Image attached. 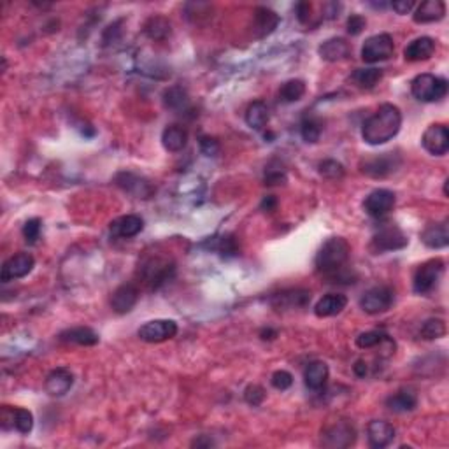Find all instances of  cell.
<instances>
[{
  "mask_svg": "<svg viewBox=\"0 0 449 449\" xmlns=\"http://www.w3.org/2000/svg\"><path fill=\"white\" fill-rule=\"evenodd\" d=\"M199 146L202 155L206 156H218L220 155V141L216 137H211V135H200L199 139Z\"/></svg>",
  "mask_w": 449,
  "mask_h": 449,
  "instance_id": "cell-44",
  "label": "cell"
},
{
  "mask_svg": "<svg viewBox=\"0 0 449 449\" xmlns=\"http://www.w3.org/2000/svg\"><path fill=\"white\" fill-rule=\"evenodd\" d=\"M353 81L363 90H372L379 81L383 79V71L375 67H367V69H356L351 76Z\"/></svg>",
  "mask_w": 449,
  "mask_h": 449,
  "instance_id": "cell-35",
  "label": "cell"
},
{
  "mask_svg": "<svg viewBox=\"0 0 449 449\" xmlns=\"http://www.w3.org/2000/svg\"><path fill=\"white\" fill-rule=\"evenodd\" d=\"M349 255H351V246L344 237H330L316 253L315 267L321 276L330 281L339 272L349 269Z\"/></svg>",
  "mask_w": 449,
  "mask_h": 449,
  "instance_id": "cell-2",
  "label": "cell"
},
{
  "mask_svg": "<svg viewBox=\"0 0 449 449\" xmlns=\"http://www.w3.org/2000/svg\"><path fill=\"white\" fill-rule=\"evenodd\" d=\"M353 372L358 378H365L368 374V363L365 360H356L355 365H353Z\"/></svg>",
  "mask_w": 449,
  "mask_h": 449,
  "instance_id": "cell-52",
  "label": "cell"
},
{
  "mask_svg": "<svg viewBox=\"0 0 449 449\" xmlns=\"http://www.w3.org/2000/svg\"><path fill=\"white\" fill-rule=\"evenodd\" d=\"M348 305V297L342 293H328L317 301L315 305V315L317 317H332L341 315Z\"/></svg>",
  "mask_w": 449,
  "mask_h": 449,
  "instance_id": "cell-28",
  "label": "cell"
},
{
  "mask_svg": "<svg viewBox=\"0 0 449 449\" xmlns=\"http://www.w3.org/2000/svg\"><path fill=\"white\" fill-rule=\"evenodd\" d=\"M385 404L392 412L402 414V412H411L418 407V397L412 390H399L397 393L390 395Z\"/></svg>",
  "mask_w": 449,
  "mask_h": 449,
  "instance_id": "cell-31",
  "label": "cell"
},
{
  "mask_svg": "<svg viewBox=\"0 0 449 449\" xmlns=\"http://www.w3.org/2000/svg\"><path fill=\"white\" fill-rule=\"evenodd\" d=\"M321 441L327 448H349L356 443V428L348 419H341L323 430Z\"/></svg>",
  "mask_w": 449,
  "mask_h": 449,
  "instance_id": "cell-12",
  "label": "cell"
},
{
  "mask_svg": "<svg viewBox=\"0 0 449 449\" xmlns=\"http://www.w3.org/2000/svg\"><path fill=\"white\" fill-rule=\"evenodd\" d=\"M311 11H313V4L305 2V0H302V2H298L297 6H295V14H297V20L301 21L302 25L309 23V20H311Z\"/></svg>",
  "mask_w": 449,
  "mask_h": 449,
  "instance_id": "cell-49",
  "label": "cell"
},
{
  "mask_svg": "<svg viewBox=\"0 0 449 449\" xmlns=\"http://www.w3.org/2000/svg\"><path fill=\"white\" fill-rule=\"evenodd\" d=\"M419 334H421V337L425 341H436V339H441L446 335V323L443 320H439V317H430V320H426L421 325Z\"/></svg>",
  "mask_w": 449,
  "mask_h": 449,
  "instance_id": "cell-39",
  "label": "cell"
},
{
  "mask_svg": "<svg viewBox=\"0 0 449 449\" xmlns=\"http://www.w3.org/2000/svg\"><path fill=\"white\" fill-rule=\"evenodd\" d=\"M390 6H392V9L397 14H407L414 9V2L412 0H397V2H392Z\"/></svg>",
  "mask_w": 449,
  "mask_h": 449,
  "instance_id": "cell-50",
  "label": "cell"
},
{
  "mask_svg": "<svg viewBox=\"0 0 449 449\" xmlns=\"http://www.w3.org/2000/svg\"><path fill=\"white\" fill-rule=\"evenodd\" d=\"M395 53V42L390 34H378L368 37L361 46V60L365 64H379L386 62Z\"/></svg>",
  "mask_w": 449,
  "mask_h": 449,
  "instance_id": "cell-7",
  "label": "cell"
},
{
  "mask_svg": "<svg viewBox=\"0 0 449 449\" xmlns=\"http://www.w3.org/2000/svg\"><path fill=\"white\" fill-rule=\"evenodd\" d=\"M0 425L4 430H16L23 436H28L34 428V414L28 409L4 405L2 414H0Z\"/></svg>",
  "mask_w": 449,
  "mask_h": 449,
  "instance_id": "cell-13",
  "label": "cell"
},
{
  "mask_svg": "<svg viewBox=\"0 0 449 449\" xmlns=\"http://www.w3.org/2000/svg\"><path fill=\"white\" fill-rule=\"evenodd\" d=\"M119 27H122V20L115 21V23H111L107 28H105L104 37H102V41H104L105 46L115 45V42L122 37V28Z\"/></svg>",
  "mask_w": 449,
  "mask_h": 449,
  "instance_id": "cell-48",
  "label": "cell"
},
{
  "mask_svg": "<svg viewBox=\"0 0 449 449\" xmlns=\"http://www.w3.org/2000/svg\"><path fill=\"white\" fill-rule=\"evenodd\" d=\"M141 341L149 344H160V342L170 341L177 335V323L173 320H153L142 325L137 330Z\"/></svg>",
  "mask_w": 449,
  "mask_h": 449,
  "instance_id": "cell-11",
  "label": "cell"
},
{
  "mask_svg": "<svg viewBox=\"0 0 449 449\" xmlns=\"http://www.w3.org/2000/svg\"><path fill=\"white\" fill-rule=\"evenodd\" d=\"M397 436L395 426L385 419H372L367 425L368 446L374 449H385L393 443Z\"/></svg>",
  "mask_w": 449,
  "mask_h": 449,
  "instance_id": "cell-17",
  "label": "cell"
},
{
  "mask_svg": "<svg viewBox=\"0 0 449 449\" xmlns=\"http://www.w3.org/2000/svg\"><path fill=\"white\" fill-rule=\"evenodd\" d=\"M142 30L151 41H167L173 35V23L165 16H151Z\"/></svg>",
  "mask_w": 449,
  "mask_h": 449,
  "instance_id": "cell-32",
  "label": "cell"
},
{
  "mask_svg": "<svg viewBox=\"0 0 449 449\" xmlns=\"http://www.w3.org/2000/svg\"><path fill=\"white\" fill-rule=\"evenodd\" d=\"M74 386V374L67 367H58L47 374L45 381V390L51 397H64Z\"/></svg>",
  "mask_w": 449,
  "mask_h": 449,
  "instance_id": "cell-19",
  "label": "cell"
},
{
  "mask_svg": "<svg viewBox=\"0 0 449 449\" xmlns=\"http://www.w3.org/2000/svg\"><path fill=\"white\" fill-rule=\"evenodd\" d=\"M192 446L193 448H211V446H214V443H213V439H211V437L200 436L199 439L193 441Z\"/></svg>",
  "mask_w": 449,
  "mask_h": 449,
  "instance_id": "cell-53",
  "label": "cell"
},
{
  "mask_svg": "<svg viewBox=\"0 0 449 449\" xmlns=\"http://www.w3.org/2000/svg\"><path fill=\"white\" fill-rule=\"evenodd\" d=\"M402 127V112L397 105L383 104L361 125V139L368 146H381L397 137Z\"/></svg>",
  "mask_w": 449,
  "mask_h": 449,
  "instance_id": "cell-1",
  "label": "cell"
},
{
  "mask_svg": "<svg viewBox=\"0 0 449 449\" xmlns=\"http://www.w3.org/2000/svg\"><path fill=\"white\" fill-rule=\"evenodd\" d=\"M317 173H320L323 177H327V180L337 181V180H342V177H344L346 169L341 162L328 158V160H323V162L317 163Z\"/></svg>",
  "mask_w": 449,
  "mask_h": 449,
  "instance_id": "cell-40",
  "label": "cell"
},
{
  "mask_svg": "<svg viewBox=\"0 0 449 449\" xmlns=\"http://www.w3.org/2000/svg\"><path fill=\"white\" fill-rule=\"evenodd\" d=\"M35 260L30 253H18L14 257L7 258L4 262L2 270H0V281L2 283H9V281L21 279V277L28 276L34 269Z\"/></svg>",
  "mask_w": 449,
  "mask_h": 449,
  "instance_id": "cell-14",
  "label": "cell"
},
{
  "mask_svg": "<svg viewBox=\"0 0 449 449\" xmlns=\"http://www.w3.org/2000/svg\"><path fill=\"white\" fill-rule=\"evenodd\" d=\"M281 18L274 13L272 9L269 7H257L255 9V28L258 30V35L260 37H265V35L272 34L274 30L277 28L279 25Z\"/></svg>",
  "mask_w": 449,
  "mask_h": 449,
  "instance_id": "cell-33",
  "label": "cell"
},
{
  "mask_svg": "<svg viewBox=\"0 0 449 449\" xmlns=\"http://www.w3.org/2000/svg\"><path fill=\"white\" fill-rule=\"evenodd\" d=\"M436 53V41L432 37H423L414 39L407 45V47L404 49V58L407 62H425L430 60Z\"/></svg>",
  "mask_w": 449,
  "mask_h": 449,
  "instance_id": "cell-25",
  "label": "cell"
},
{
  "mask_svg": "<svg viewBox=\"0 0 449 449\" xmlns=\"http://www.w3.org/2000/svg\"><path fill=\"white\" fill-rule=\"evenodd\" d=\"M386 337H388V335H386L385 332L368 330V332H363V334H360L355 342L360 349H372V348H379Z\"/></svg>",
  "mask_w": 449,
  "mask_h": 449,
  "instance_id": "cell-41",
  "label": "cell"
},
{
  "mask_svg": "<svg viewBox=\"0 0 449 449\" xmlns=\"http://www.w3.org/2000/svg\"><path fill=\"white\" fill-rule=\"evenodd\" d=\"M260 337L264 339V341H272V339L277 337V330H274V328H262Z\"/></svg>",
  "mask_w": 449,
  "mask_h": 449,
  "instance_id": "cell-54",
  "label": "cell"
},
{
  "mask_svg": "<svg viewBox=\"0 0 449 449\" xmlns=\"http://www.w3.org/2000/svg\"><path fill=\"white\" fill-rule=\"evenodd\" d=\"M317 53H320V57L325 62H332L334 64V62L346 60L351 54V46H349V42L346 39L332 37L327 39L323 45L317 47Z\"/></svg>",
  "mask_w": 449,
  "mask_h": 449,
  "instance_id": "cell-23",
  "label": "cell"
},
{
  "mask_svg": "<svg viewBox=\"0 0 449 449\" xmlns=\"http://www.w3.org/2000/svg\"><path fill=\"white\" fill-rule=\"evenodd\" d=\"M411 93L419 102H439L448 95V81L428 72L418 74L411 81Z\"/></svg>",
  "mask_w": 449,
  "mask_h": 449,
  "instance_id": "cell-4",
  "label": "cell"
},
{
  "mask_svg": "<svg viewBox=\"0 0 449 449\" xmlns=\"http://www.w3.org/2000/svg\"><path fill=\"white\" fill-rule=\"evenodd\" d=\"M270 385L276 390H279V392H284V390H288L293 385V375L288 371H276L272 378H270Z\"/></svg>",
  "mask_w": 449,
  "mask_h": 449,
  "instance_id": "cell-46",
  "label": "cell"
},
{
  "mask_svg": "<svg viewBox=\"0 0 449 449\" xmlns=\"http://www.w3.org/2000/svg\"><path fill=\"white\" fill-rule=\"evenodd\" d=\"M444 269H446V265H444V260H441V258H432V260H426L425 264L419 265L416 269L414 276H412V290H414V293H430L439 284Z\"/></svg>",
  "mask_w": 449,
  "mask_h": 449,
  "instance_id": "cell-5",
  "label": "cell"
},
{
  "mask_svg": "<svg viewBox=\"0 0 449 449\" xmlns=\"http://www.w3.org/2000/svg\"><path fill=\"white\" fill-rule=\"evenodd\" d=\"M58 341L64 342V344H76V346H95L98 344V334L95 330H91L88 327H74L67 328V330L62 332L58 335Z\"/></svg>",
  "mask_w": 449,
  "mask_h": 449,
  "instance_id": "cell-27",
  "label": "cell"
},
{
  "mask_svg": "<svg viewBox=\"0 0 449 449\" xmlns=\"http://www.w3.org/2000/svg\"><path fill=\"white\" fill-rule=\"evenodd\" d=\"M400 163H402V158L397 153H383V155L363 160L360 163V169L365 176L372 177V180H385L397 173Z\"/></svg>",
  "mask_w": 449,
  "mask_h": 449,
  "instance_id": "cell-8",
  "label": "cell"
},
{
  "mask_svg": "<svg viewBox=\"0 0 449 449\" xmlns=\"http://www.w3.org/2000/svg\"><path fill=\"white\" fill-rule=\"evenodd\" d=\"M409 239L407 235L399 228L397 225H386L381 226L378 232L374 233L371 240V251L374 255L388 253V251H399L407 247Z\"/></svg>",
  "mask_w": 449,
  "mask_h": 449,
  "instance_id": "cell-6",
  "label": "cell"
},
{
  "mask_svg": "<svg viewBox=\"0 0 449 449\" xmlns=\"http://www.w3.org/2000/svg\"><path fill=\"white\" fill-rule=\"evenodd\" d=\"M244 400L253 407H258V405L264 404L265 390L260 385H250L244 390Z\"/></svg>",
  "mask_w": 449,
  "mask_h": 449,
  "instance_id": "cell-45",
  "label": "cell"
},
{
  "mask_svg": "<svg viewBox=\"0 0 449 449\" xmlns=\"http://www.w3.org/2000/svg\"><path fill=\"white\" fill-rule=\"evenodd\" d=\"M328 381V365L325 361H311L304 371V383L311 392L325 390Z\"/></svg>",
  "mask_w": 449,
  "mask_h": 449,
  "instance_id": "cell-29",
  "label": "cell"
},
{
  "mask_svg": "<svg viewBox=\"0 0 449 449\" xmlns=\"http://www.w3.org/2000/svg\"><path fill=\"white\" fill-rule=\"evenodd\" d=\"M176 274V264L170 258L151 257L139 265V276L142 277L149 290H160L169 283Z\"/></svg>",
  "mask_w": 449,
  "mask_h": 449,
  "instance_id": "cell-3",
  "label": "cell"
},
{
  "mask_svg": "<svg viewBox=\"0 0 449 449\" xmlns=\"http://www.w3.org/2000/svg\"><path fill=\"white\" fill-rule=\"evenodd\" d=\"M270 119L269 107L264 100H255L253 104H250V107L246 109V123L250 129L253 130H264L267 127Z\"/></svg>",
  "mask_w": 449,
  "mask_h": 449,
  "instance_id": "cell-34",
  "label": "cell"
},
{
  "mask_svg": "<svg viewBox=\"0 0 449 449\" xmlns=\"http://www.w3.org/2000/svg\"><path fill=\"white\" fill-rule=\"evenodd\" d=\"M277 207V199L274 195H267L264 197V200H262L260 204V209L265 211V213H272V211H276Z\"/></svg>",
  "mask_w": 449,
  "mask_h": 449,
  "instance_id": "cell-51",
  "label": "cell"
},
{
  "mask_svg": "<svg viewBox=\"0 0 449 449\" xmlns=\"http://www.w3.org/2000/svg\"><path fill=\"white\" fill-rule=\"evenodd\" d=\"M162 144L167 151L180 153L188 144V132L181 125H167L162 132Z\"/></svg>",
  "mask_w": 449,
  "mask_h": 449,
  "instance_id": "cell-30",
  "label": "cell"
},
{
  "mask_svg": "<svg viewBox=\"0 0 449 449\" xmlns=\"http://www.w3.org/2000/svg\"><path fill=\"white\" fill-rule=\"evenodd\" d=\"M214 250L221 255V257L228 258V257H235L239 253V244H237L235 235L232 233H226V235H221L220 239H216V244H214Z\"/></svg>",
  "mask_w": 449,
  "mask_h": 449,
  "instance_id": "cell-42",
  "label": "cell"
},
{
  "mask_svg": "<svg viewBox=\"0 0 449 449\" xmlns=\"http://www.w3.org/2000/svg\"><path fill=\"white\" fill-rule=\"evenodd\" d=\"M446 16V4L443 0H426L418 6V9L412 14V20L416 23H436Z\"/></svg>",
  "mask_w": 449,
  "mask_h": 449,
  "instance_id": "cell-24",
  "label": "cell"
},
{
  "mask_svg": "<svg viewBox=\"0 0 449 449\" xmlns=\"http://www.w3.org/2000/svg\"><path fill=\"white\" fill-rule=\"evenodd\" d=\"M301 134L302 139L309 144H315L320 141L321 134H323V122L316 116H305L301 123Z\"/></svg>",
  "mask_w": 449,
  "mask_h": 449,
  "instance_id": "cell-36",
  "label": "cell"
},
{
  "mask_svg": "<svg viewBox=\"0 0 449 449\" xmlns=\"http://www.w3.org/2000/svg\"><path fill=\"white\" fill-rule=\"evenodd\" d=\"M365 27H367V20H365L361 14H351V16L348 18V23H346L349 35H360Z\"/></svg>",
  "mask_w": 449,
  "mask_h": 449,
  "instance_id": "cell-47",
  "label": "cell"
},
{
  "mask_svg": "<svg viewBox=\"0 0 449 449\" xmlns=\"http://www.w3.org/2000/svg\"><path fill=\"white\" fill-rule=\"evenodd\" d=\"M421 144L430 155L444 156L449 151V130L443 123L430 125L421 137Z\"/></svg>",
  "mask_w": 449,
  "mask_h": 449,
  "instance_id": "cell-16",
  "label": "cell"
},
{
  "mask_svg": "<svg viewBox=\"0 0 449 449\" xmlns=\"http://www.w3.org/2000/svg\"><path fill=\"white\" fill-rule=\"evenodd\" d=\"M162 100L163 105L170 111H174L176 115H186V112H192V102H189L188 97V91H186L182 86L176 85V86H170L163 91L162 95Z\"/></svg>",
  "mask_w": 449,
  "mask_h": 449,
  "instance_id": "cell-22",
  "label": "cell"
},
{
  "mask_svg": "<svg viewBox=\"0 0 449 449\" xmlns=\"http://www.w3.org/2000/svg\"><path fill=\"white\" fill-rule=\"evenodd\" d=\"M397 197L392 189L378 188L368 193L363 200V209L374 220H383L395 209Z\"/></svg>",
  "mask_w": 449,
  "mask_h": 449,
  "instance_id": "cell-10",
  "label": "cell"
},
{
  "mask_svg": "<svg viewBox=\"0 0 449 449\" xmlns=\"http://www.w3.org/2000/svg\"><path fill=\"white\" fill-rule=\"evenodd\" d=\"M395 302V291L390 286H374L360 297V308L367 315H381L386 313Z\"/></svg>",
  "mask_w": 449,
  "mask_h": 449,
  "instance_id": "cell-9",
  "label": "cell"
},
{
  "mask_svg": "<svg viewBox=\"0 0 449 449\" xmlns=\"http://www.w3.org/2000/svg\"><path fill=\"white\" fill-rule=\"evenodd\" d=\"M139 301V290L132 283H125L116 288L111 295V308L116 315H127L135 308Z\"/></svg>",
  "mask_w": 449,
  "mask_h": 449,
  "instance_id": "cell-20",
  "label": "cell"
},
{
  "mask_svg": "<svg viewBox=\"0 0 449 449\" xmlns=\"http://www.w3.org/2000/svg\"><path fill=\"white\" fill-rule=\"evenodd\" d=\"M311 302V291L304 288H293V290H284L281 293H276L270 298V304L274 309H302L308 308Z\"/></svg>",
  "mask_w": 449,
  "mask_h": 449,
  "instance_id": "cell-18",
  "label": "cell"
},
{
  "mask_svg": "<svg viewBox=\"0 0 449 449\" xmlns=\"http://www.w3.org/2000/svg\"><path fill=\"white\" fill-rule=\"evenodd\" d=\"M142 228H144V221L141 216H135V214H127V216L118 218L109 225L111 235L118 237V239H132L142 232Z\"/></svg>",
  "mask_w": 449,
  "mask_h": 449,
  "instance_id": "cell-21",
  "label": "cell"
},
{
  "mask_svg": "<svg viewBox=\"0 0 449 449\" xmlns=\"http://www.w3.org/2000/svg\"><path fill=\"white\" fill-rule=\"evenodd\" d=\"M115 182L123 192L130 193L135 199H151L153 193H155V188H153V185L146 177L137 176L134 173H127V170L116 174Z\"/></svg>",
  "mask_w": 449,
  "mask_h": 449,
  "instance_id": "cell-15",
  "label": "cell"
},
{
  "mask_svg": "<svg viewBox=\"0 0 449 449\" xmlns=\"http://www.w3.org/2000/svg\"><path fill=\"white\" fill-rule=\"evenodd\" d=\"M421 240L426 247L430 250H444L449 244V228L448 220L441 221V223H432L426 226L421 232Z\"/></svg>",
  "mask_w": 449,
  "mask_h": 449,
  "instance_id": "cell-26",
  "label": "cell"
},
{
  "mask_svg": "<svg viewBox=\"0 0 449 449\" xmlns=\"http://www.w3.org/2000/svg\"><path fill=\"white\" fill-rule=\"evenodd\" d=\"M288 181V174L286 169H284L283 163L279 160H272V162L267 163L264 173V182L267 186H281Z\"/></svg>",
  "mask_w": 449,
  "mask_h": 449,
  "instance_id": "cell-38",
  "label": "cell"
},
{
  "mask_svg": "<svg viewBox=\"0 0 449 449\" xmlns=\"http://www.w3.org/2000/svg\"><path fill=\"white\" fill-rule=\"evenodd\" d=\"M41 230H42V221L39 218H32L27 223L23 225V237L28 244H35L41 237Z\"/></svg>",
  "mask_w": 449,
  "mask_h": 449,
  "instance_id": "cell-43",
  "label": "cell"
},
{
  "mask_svg": "<svg viewBox=\"0 0 449 449\" xmlns=\"http://www.w3.org/2000/svg\"><path fill=\"white\" fill-rule=\"evenodd\" d=\"M305 95V83L302 79H290V81L284 83L279 90L281 100L291 104V102L301 100Z\"/></svg>",
  "mask_w": 449,
  "mask_h": 449,
  "instance_id": "cell-37",
  "label": "cell"
}]
</instances>
